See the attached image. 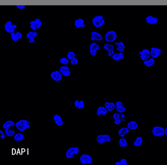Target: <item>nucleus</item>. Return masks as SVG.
<instances>
[{
    "label": "nucleus",
    "instance_id": "obj_1",
    "mask_svg": "<svg viewBox=\"0 0 167 165\" xmlns=\"http://www.w3.org/2000/svg\"><path fill=\"white\" fill-rule=\"evenodd\" d=\"M30 123L27 120H21L16 123V128L20 132H23L30 128Z\"/></svg>",
    "mask_w": 167,
    "mask_h": 165
},
{
    "label": "nucleus",
    "instance_id": "obj_2",
    "mask_svg": "<svg viewBox=\"0 0 167 165\" xmlns=\"http://www.w3.org/2000/svg\"><path fill=\"white\" fill-rule=\"evenodd\" d=\"M92 23L95 27H102L104 25L105 21L102 16H96L92 20Z\"/></svg>",
    "mask_w": 167,
    "mask_h": 165
},
{
    "label": "nucleus",
    "instance_id": "obj_3",
    "mask_svg": "<svg viewBox=\"0 0 167 165\" xmlns=\"http://www.w3.org/2000/svg\"><path fill=\"white\" fill-rule=\"evenodd\" d=\"M152 132L154 136L157 137L164 136L165 135V130L163 127L159 126H154Z\"/></svg>",
    "mask_w": 167,
    "mask_h": 165
},
{
    "label": "nucleus",
    "instance_id": "obj_4",
    "mask_svg": "<svg viewBox=\"0 0 167 165\" xmlns=\"http://www.w3.org/2000/svg\"><path fill=\"white\" fill-rule=\"evenodd\" d=\"M117 35L114 31H108L106 34L105 39L107 42H113L117 38Z\"/></svg>",
    "mask_w": 167,
    "mask_h": 165
},
{
    "label": "nucleus",
    "instance_id": "obj_5",
    "mask_svg": "<svg viewBox=\"0 0 167 165\" xmlns=\"http://www.w3.org/2000/svg\"><path fill=\"white\" fill-rule=\"evenodd\" d=\"M79 151V148L78 147L70 148L67 151L66 153V157L67 158L70 159L73 158L74 155H77Z\"/></svg>",
    "mask_w": 167,
    "mask_h": 165
},
{
    "label": "nucleus",
    "instance_id": "obj_6",
    "mask_svg": "<svg viewBox=\"0 0 167 165\" xmlns=\"http://www.w3.org/2000/svg\"><path fill=\"white\" fill-rule=\"evenodd\" d=\"M5 30L8 33H11L14 32L15 30L17 28L16 25H12L11 21H7L4 25Z\"/></svg>",
    "mask_w": 167,
    "mask_h": 165
},
{
    "label": "nucleus",
    "instance_id": "obj_7",
    "mask_svg": "<svg viewBox=\"0 0 167 165\" xmlns=\"http://www.w3.org/2000/svg\"><path fill=\"white\" fill-rule=\"evenodd\" d=\"M80 162L83 164H90L92 163V158L88 154L82 155L80 157Z\"/></svg>",
    "mask_w": 167,
    "mask_h": 165
},
{
    "label": "nucleus",
    "instance_id": "obj_8",
    "mask_svg": "<svg viewBox=\"0 0 167 165\" xmlns=\"http://www.w3.org/2000/svg\"><path fill=\"white\" fill-rule=\"evenodd\" d=\"M97 142L100 144H103L105 142H110L111 141L110 137L108 135H100L97 137Z\"/></svg>",
    "mask_w": 167,
    "mask_h": 165
},
{
    "label": "nucleus",
    "instance_id": "obj_9",
    "mask_svg": "<svg viewBox=\"0 0 167 165\" xmlns=\"http://www.w3.org/2000/svg\"><path fill=\"white\" fill-rule=\"evenodd\" d=\"M61 74L60 71L57 70V71L53 72L50 74V77L55 81H59L61 80L62 78Z\"/></svg>",
    "mask_w": 167,
    "mask_h": 165
},
{
    "label": "nucleus",
    "instance_id": "obj_10",
    "mask_svg": "<svg viewBox=\"0 0 167 165\" xmlns=\"http://www.w3.org/2000/svg\"><path fill=\"white\" fill-rule=\"evenodd\" d=\"M100 45L96 43L93 42L91 44L90 46V52L92 55L95 56L97 54V51L99 50Z\"/></svg>",
    "mask_w": 167,
    "mask_h": 165
},
{
    "label": "nucleus",
    "instance_id": "obj_11",
    "mask_svg": "<svg viewBox=\"0 0 167 165\" xmlns=\"http://www.w3.org/2000/svg\"><path fill=\"white\" fill-rule=\"evenodd\" d=\"M140 54L141 55L140 58L142 61H145L147 59L149 58L150 56V52L149 50L145 49L143 50L142 52H140Z\"/></svg>",
    "mask_w": 167,
    "mask_h": 165
},
{
    "label": "nucleus",
    "instance_id": "obj_12",
    "mask_svg": "<svg viewBox=\"0 0 167 165\" xmlns=\"http://www.w3.org/2000/svg\"><path fill=\"white\" fill-rule=\"evenodd\" d=\"M150 51V55L153 58L155 59L160 55L161 53V50L157 48L152 47Z\"/></svg>",
    "mask_w": 167,
    "mask_h": 165
},
{
    "label": "nucleus",
    "instance_id": "obj_13",
    "mask_svg": "<svg viewBox=\"0 0 167 165\" xmlns=\"http://www.w3.org/2000/svg\"><path fill=\"white\" fill-rule=\"evenodd\" d=\"M37 33L36 32L30 31L27 35L26 37L28 39L29 42L33 43L35 41V38L37 36Z\"/></svg>",
    "mask_w": 167,
    "mask_h": 165
},
{
    "label": "nucleus",
    "instance_id": "obj_14",
    "mask_svg": "<svg viewBox=\"0 0 167 165\" xmlns=\"http://www.w3.org/2000/svg\"><path fill=\"white\" fill-rule=\"evenodd\" d=\"M92 36L91 38V40L92 41H100L102 40V35L96 32V31H93L92 33Z\"/></svg>",
    "mask_w": 167,
    "mask_h": 165
},
{
    "label": "nucleus",
    "instance_id": "obj_15",
    "mask_svg": "<svg viewBox=\"0 0 167 165\" xmlns=\"http://www.w3.org/2000/svg\"><path fill=\"white\" fill-rule=\"evenodd\" d=\"M59 71L63 74L64 76H69L70 75L71 72L70 71V69L69 67L66 66H63L59 69Z\"/></svg>",
    "mask_w": 167,
    "mask_h": 165
},
{
    "label": "nucleus",
    "instance_id": "obj_16",
    "mask_svg": "<svg viewBox=\"0 0 167 165\" xmlns=\"http://www.w3.org/2000/svg\"><path fill=\"white\" fill-rule=\"evenodd\" d=\"M146 21L149 24L155 25L157 23L158 19L156 17L150 16L147 17Z\"/></svg>",
    "mask_w": 167,
    "mask_h": 165
},
{
    "label": "nucleus",
    "instance_id": "obj_17",
    "mask_svg": "<svg viewBox=\"0 0 167 165\" xmlns=\"http://www.w3.org/2000/svg\"><path fill=\"white\" fill-rule=\"evenodd\" d=\"M104 48L108 51V55L109 57H111L113 55L114 53V50L113 45L106 44L104 45Z\"/></svg>",
    "mask_w": 167,
    "mask_h": 165
},
{
    "label": "nucleus",
    "instance_id": "obj_18",
    "mask_svg": "<svg viewBox=\"0 0 167 165\" xmlns=\"http://www.w3.org/2000/svg\"><path fill=\"white\" fill-rule=\"evenodd\" d=\"M116 109L119 113H122L125 112L126 108L124 106L121 102H117L116 103Z\"/></svg>",
    "mask_w": 167,
    "mask_h": 165
},
{
    "label": "nucleus",
    "instance_id": "obj_19",
    "mask_svg": "<svg viewBox=\"0 0 167 165\" xmlns=\"http://www.w3.org/2000/svg\"><path fill=\"white\" fill-rule=\"evenodd\" d=\"M84 23V20L82 18H79L76 20L74 22V25L77 28H80L85 27V25Z\"/></svg>",
    "mask_w": 167,
    "mask_h": 165
},
{
    "label": "nucleus",
    "instance_id": "obj_20",
    "mask_svg": "<svg viewBox=\"0 0 167 165\" xmlns=\"http://www.w3.org/2000/svg\"><path fill=\"white\" fill-rule=\"evenodd\" d=\"M53 119L55 121V124L59 126H61L64 123L61 117L57 114L54 116Z\"/></svg>",
    "mask_w": 167,
    "mask_h": 165
},
{
    "label": "nucleus",
    "instance_id": "obj_21",
    "mask_svg": "<svg viewBox=\"0 0 167 165\" xmlns=\"http://www.w3.org/2000/svg\"><path fill=\"white\" fill-rule=\"evenodd\" d=\"M138 125L137 123L135 121H131L128 123L127 128L131 130H135L137 128Z\"/></svg>",
    "mask_w": 167,
    "mask_h": 165
},
{
    "label": "nucleus",
    "instance_id": "obj_22",
    "mask_svg": "<svg viewBox=\"0 0 167 165\" xmlns=\"http://www.w3.org/2000/svg\"><path fill=\"white\" fill-rule=\"evenodd\" d=\"M130 129L126 127H123L121 128L119 131L118 134L120 137H124L125 136V134L129 133Z\"/></svg>",
    "mask_w": 167,
    "mask_h": 165
},
{
    "label": "nucleus",
    "instance_id": "obj_23",
    "mask_svg": "<svg viewBox=\"0 0 167 165\" xmlns=\"http://www.w3.org/2000/svg\"><path fill=\"white\" fill-rule=\"evenodd\" d=\"M105 106L107 110L109 112H111L114 109L115 105L113 102L110 103L108 102H106L105 103Z\"/></svg>",
    "mask_w": 167,
    "mask_h": 165
},
{
    "label": "nucleus",
    "instance_id": "obj_24",
    "mask_svg": "<svg viewBox=\"0 0 167 165\" xmlns=\"http://www.w3.org/2000/svg\"><path fill=\"white\" fill-rule=\"evenodd\" d=\"M107 110L106 108L104 107L101 106L98 108L97 112V115L98 116L101 115H105L107 114Z\"/></svg>",
    "mask_w": 167,
    "mask_h": 165
},
{
    "label": "nucleus",
    "instance_id": "obj_25",
    "mask_svg": "<svg viewBox=\"0 0 167 165\" xmlns=\"http://www.w3.org/2000/svg\"><path fill=\"white\" fill-rule=\"evenodd\" d=\"M155 60L153 58H152L150 59L149 60H146L144 61V63L145 66H147L148 67H150L153 65L155 63Z\"/></svg>",
    "mask_w": 167,
    "mask_h": 165
},
{
    "label": "nucleus",
    "instance_id": "obj_26",
    "mask_svg": "<svg viewBox=\"0 0 167 165\" xmlns=\"http://www.w3.org/2000/svg\"><path fill=\"white\" fill-rule=\"evenodd\" d=\"M143 142L142 138L141 137H138L134 142V145L135 147H139L141 145Z\"/></svg>",
    "mask_w": 167,
    "mask_h": 165
},
{
    "label": "nucleus",
    "instance_id": "obj_27",
    "mask_svg": "<svg viewBox=\"0 0 167 165\" xmlns=\"http://www.w3.org/2000/svg\"><path fill=\"white\" fill-rule=\"evenodd\" d=\"M113 118L115 120V124L116 125H119L121 124V119L119 114L118 113H115L113 115Z\"/></svg>",
    "mask_w": 167,
    "mask_h": 165
},
{
    "label": "nucleus",
    "instance_id": "obj_28",
    "mask_svg": "<svg viewBox=\"0 0 167 165\" xmlns=\"http://www.w3.org/2000/svg\"><path fill=\"white\" fill-rule=\"evenodd\" d=\"M16 125V124L12 121H8L6 122L3 125V127L4 129L9 128L10 127H14Z\"/></svg>",
    "mask_w": 167,
    "mask_h": 165
},
{
    "label": "nucleus",
    "instance_id": "obj_29",
    "mask_svg": "<svg viewBox=\"0 0 167 165\" xmlns=\"http://www.w3.org/2000/svg\"><path fill=\"white\" fill-rule=\"evenodd\" d=\"M24 138H25V136L23 134L20 133H16L14 136V139L17 142H19V141L23 140Z\"/></svg>",
    "mask_w": 167,
    "mask_h": 165
},
{
    "label": "nucleus",
    "instance_id": "obj_30",
    "mask_svg": "<svg viewBox=\"0 0 167 165\" xmlns=\"http://www.w3.org/2000/svg\"><path fill=\"white\" fill-rule=\"evenodd\" d=\"M117 50L120 52H122L123 51H124L125 45L123 42H121L117 43Z\"/></svg>",
    "mask_w": 167,
    "mask_h": 165
},
{
    "label": "nucleus",
    "instance_id": "obj_31",
    "mask_svg": "<svg viewBox=\"0 0 167 165\" xmlns=\"http://www.w3.org/2000/svg\"><path fill=\"white\" fill-rule=\"evenodd\" d=\"M5 133L7 136L12 137L15 134V132L14 131L7 128L5 129Z\"/></svg>",
    "mask_w": 167,
    "mask_h": 165
},
{
    "label": "nucleus",
    "instance_id": "obj_32",
    "mask_svg": "<svg viewBox=\"0 0 167 165\" xmlns=\"http://www.w3.org/2000/svg\"><path fill=\"white\" fill-rule=\"evenodd\" d=\"M127 141L126 138H121L119 140V145L120 147H125L127 146Z\"/></svg>",
    "mask_w": 167,
    "mask_h": 165
},
{
    "label": "nucleus",
    "instance_id": "obj_33",
    "mask_svg": "<svg viewBox=\"0 0 167 165\" xmlns=\"http://www.w3.org/2000/svg\"><path fill=\"white\" fill-rule=\"evenodd\" d=\"M30 27L31 29L33 30L34 31H36L37 30V29L36 25L35 20L30 21Z\"/></svg>",
    "mask_w": 167,
    "mask_h": 165
},
{
    "label": "nucleus",
    "instance_id": "obj_34",
    "mask_svg": "<svg viewBox=\"0 0 167 165\" xmlns=\"http://www.w3.org/2000/svg\"><path fill=\"white\" fill-rule=\"evenodd\" d=\"M35 22H36L37 29V30L39 29L41 27L42 25V22L40 20V19L36 18L35 20Z\"/></svg>",
    "mask_w": 167,
    "mask_h": 165
},
{
    "label": "nucleus",
    "instance_id": "obj_35",
    "mask_svg": "<svg viewBox=\"0 0 167 165\" xmlns=\"http://www.w3.org/2000/svg\"><path fill=\"white\" fill-rule=\"evenodd\" d=\"M116 165H127V160L125 159H122L120 162H117L115 163Z\"/></svg>",
    "mask_w": 167,
    "mask_h": 165
},
{
    "label": "nucleus",
    "instance_id": "obj_36",
    "mask_svg": "<svg viewBox=\"0 0 167 165\" xmlns=\"http://www.w3.org/2000/svg\"><path fill=\"white\" fill-rule=\"evenodd\" d=\"M67 58L69 60H72V59L74 58L75 56V54L73 51L69 52L67 54Z\"/></svg>",
    "mask_w": 167,
    "mask_h": 165
},
{
    "label": "nucleus",
    "instance_id": "obj_37",
    "mask_svg": "<svg viewBox=\"0 0 167 165\" xmlns=\"http://www.w3.org/2000/svg\"><path fill=\"white\" fill-rule=\"evenodd\" d=\"M11 36L12 41H17L19 40V39L17 37V36H16V33H15L14 32H13L11 33Z\"/></svg>",
    "mask_w": 167,
    "mask_h": 165
},
{
    "label": "nucleus",
    "instance_id": "obj_38",
    "mask_svg": "<svg viewBox=\"0 0 167 165\" xmlns=\"http://www.w3.org/2000/svg\"><path fill=\"white\" fill-rule=\"evenodd\" d=\"M60 62L63 65H67L69 63V61L65 57H63L60 59Z\"/></svg>",
    "mask_w": 167,
    "mask_h": 165
},
{
    "label": "nucleus",
    "instance_id": "obj_39",
    "mask_svg": "<svg viewBox=\"0 0 167 165\" xmlns=\"http://www.w3.org/2000/svg\"><path fill=\"white\" fill-rule=\"evenodd\" d=\"M112 59L115 61H118L120 60L119 54L117 53L114 54L112 55Z\"/></svg>",
    "mask_w": 167,
    "mask_h": 165
},
{
    "label": "nucleus",
    "instance_id": "obj_40",
    "mask_svg": "<svg viewBox=\"0 0 167 165\" xmlns=\"http://www.w3.org/2000/svg\"><path fill=\"white\" fill-rule=\"evenodd\" d=\"M84 107L85 104L84 102H83V100H81L80 102H79L77 108L79 109H82L84 108Z\"/></svg>",
    "mask_w": 167,
    "mask_h": 165
},
{
    "label": "nucleus",
    "instance_id": "obj_41",
    "mask_svg": "<svg viewBox=\"0 0 167 165\" xmlns=\"http://www.w3.org/2000/svg\"><path fill=\"white\" fill-rule=\"evenodd\" d=\"M70 62L71 63L72 65H77V64H78V60L77 59L75 58H74L72 59L71 61Z\"/></svg>",
    "mask_w": 167,
    "mask_h": 165
},
{
    "label": "nucleus",
    "instance_id": "obj_42",
    "mask_svg": "<svg viewBox=\"0 0 167 165\" xmlns=\"http://www.w3.org/2000/svg\"><path fill=\"white\" fill-rule=\"evenodd\" d=\"M16 7L19 9L22 10L25 8L26 6L25 5H16Z\"/></svg>",
    "mask_w": 167,
    "mask_h": 165
},
{
    "label": "nucleus",
    "instance_id": "obj_43",
    "mask_svg": "<svg viewBox=\"0 0 167 165\" xmlns=\"http://www.w3.org/2000/svg\"><path fill=\"white\" fill-rule=\"evenodd\" d=\"M118 54L119 56L120 60H121H121H122V59H124V55L123 53L121 52L119 53Z\"/></svg>",
    "mask_w": 167,
    "mask_h": 165
},
{
    "label": "nucleus",
    "instance_id": "obj_44",
    "mask_svg": "<svg viewBox=\"0 0 167 165\" xmlns=\"http://www.w3.org/2000/svg\"><path fill=\"white\" fill-rule=\"evenodd\" d=\"M16 35L19 39H21L22 37V35L21 33L17 32L16 33Z\"/></svg>",
    "mask_w": 167,
    "mask_h": 165
},
{
    "label": "nucleus",
    "instance_id": "obj_45",
    "mask_svg": "<svg viewBox=\"0 0 167 165\" xmlns=\"http://www.w3.org/2000/svg\"><path fill=\"white\" fill-rule=\"evenodd\" d=\"M79 102L78 100H76L74 102V106H75L76 107H78Z\"/></svg>",
    "mask_w": 167,
    "mask_h": 165
},
{
    "label": "nucleus",
    "instance_id": "obj_46",
    "mask_svg": "<svg viewBox=\"0 0 167 165\" xmlns=\"http://www.w3.org/2000/svg\"><path fill=\"white\" fill-rule=\"evenodd\" d=\"M1 138L2 139H4L5 138V134H1Z\"/></svg>",
    "mask_w": 167,
    "mask_h": 165
},
{
    "label": "nucleus",
    "instance_id": "obj_47",
    "mask_svg": "<svg viewBox=\"0 0 167 165\" xmlns=\"http://www.w3.org/2000/svg\"><path fill=\"white\" fill-rule=\"evenodd\" d=\"M165 135L167 137V127H166L165 130Z\"/></svg>",
    "mask_w": 167,
    "mask_h": 165
},
{
    "label": "nucleus",
    "instance_id": "obj_48",
    "mask_svg": "<svg viewBox=\"0 0 167 165\" xmlns=\"http://www.w3.org/2000/svg\"><path fill=\"white\" fill-rule=\"evenodd\" d=\"M0 133L1 134H4V133L2 130H0Z\"/></svg>",
    "mask_w": 167,
    "mask_h": 165
}]
</instances>
